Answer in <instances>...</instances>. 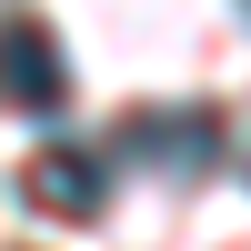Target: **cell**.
I'll list each match as a JSON object with an SVG mask.
<instances>
[{
    "label": "cell",
    "instance_id": "2",
    "mask_svg": "<svg viewBox=\"0 0 251 251\" xmlns=\"http://www.w3.org/2000/svg\"><path fill=\"white\" fill-rule=\"evenodd\" d=\"M0 100L10 111H60L71 100V60L40 20H0Z\"/></svg>",
    "mask_w": 251,
    "mask_h": 251
},
{
    "label": "cell",
    "instance_id": "3",
    "mask_svg": "<svg viewBox=\"0 0 251 251\" xmlns=\"http://www.w3.org/2000/svg\"><path fill=\"white\" fill-rule=\"evenodd\" d=\"M20 201H30L40 221H100L111 191H100V161L91 151H60L50 141V151H30V171H20Z\"/></svg>",
    "mask_w": 251,
    "mask_h": 251
},
{
    "label": "cell",
    "instance_id": "1",
    "mask_svg": "<svg viewBox=\"0 0 251 251\" xmlns=\"http://www.w3.org/2000/svg\"><path fill=\"white\" fill-rule=\"evenodd\" d=\"M221 111H201V100H161V111H131L111 131V151L131 161V171H161V181H201L221 161Z\"/></svg>",
    "mask_w": 251,
    "mask_h": 251
}]
</instances>
